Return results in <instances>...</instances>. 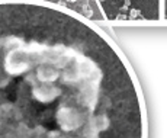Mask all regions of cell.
<instances>
[{
	"instance_id": "cell-1",
	"label": "cell",
	"mask_w": 167,
	"mask_h": 138,
	"mask_svg": "<svg viewBox=\"0 0 167 138\" xmlns=\"http://www.w3.org/2000/svg\"><path fill=\"white\" fill-rule=\"evenodd\" d=\"M0 138H148L141 84L83 15L0 0Z\"/></svg>"
}]
</instances>
